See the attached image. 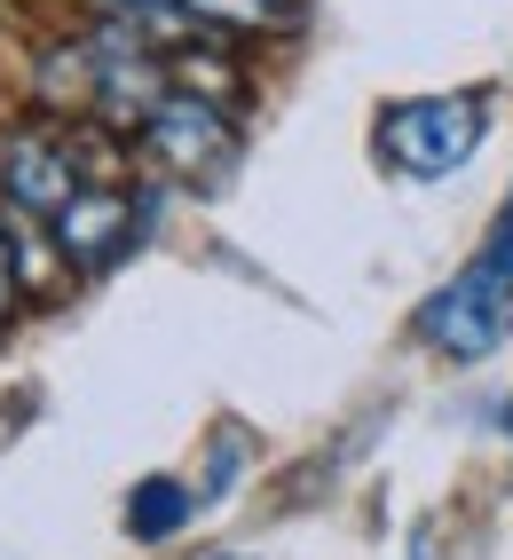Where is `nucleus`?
Returning <instances> with one entry per match:
<instances>
[{"label":"nucleus","mask_w":513,"mask_h":560,"mask_svg":"<svg viewBox=\"0 0 513 560\" xmlns=\"http://www.w3.org/2000/svg\"><path fill=\"white\" fill-rule=\"evenodd\" d=\"M419 340L451 363H482L513 340V190L490 221V237L474 245V260L419 308Z\"/></svg>","instance_id":"nucleus-1"},{"label":"nucleus","mask_w":513,"mask_h":560,"mask_svg":"<svg viewBox=\"0 0 513 560\" xmlns=\"http://www.w3.org/2000/svg\"><path fill=\"white\" fill-rule=\"evenodd\" d=\"M498 103L490 88H443V95H403L372 119V151L403 182H451L474 151L490 142Z\"/></svg>","instance_id":"nucleus-2"},{"label":"nucleus","mask_w":513,"mask_h":560,"mask_svg":"<svg viewBox=\"0 0 513 560\" xmlns=\"http://www.w3.org/2000/svg\"><path fill=\"white\" fill-rule=\"evenodd\" d=\"M142 159L166 182H182V190H222L230 166H237V127L213 95L166 88V103L142 119Z\"/></svg>","instance_id":"nucleus-3"},{"label":"nucleus","mask_w":513,"mask_h":560,"mask_svg":"<svg viewBox=\"0 0 513 560\" xmlns=\"http://www.w3.org/2000/svg\"><path fill=\"white\" fill-rule=\"evenodd\" d=\"M142 198L119 190V182H80L56 213H48V237L63 253V269L71 277H103V269H119V260L142 245Z\"/></svg>","instance_id":"nucleus-4"},{"label":"nucleus","mask_w":513,"mask_h":560,"mask_svg":"<svg viewBox=\"0 0 513 560\" xmlns=\"http://www.w3.org/2000/svg\"><path fill=\"white\" fill-rule=\"evenodd\" d=\"M71 190H80V142H71L63 127L32 119V127L0 135V198H9V213L48 221Z\"/></svg>","instance_id":"nucleus-5"},{"label":"nucleus","mask_w":513,"mask_h":560,"mask_svg":"<svg viewBox=\"0 0 513 560\" xmlns=\"http://www.w3.org/2000/svg\"><path fill=\"white\" fill-rule=\"evenodd\" d=\"M190 513H198V490H182L174 474H151V481L127 490V537L135 545H166V537H182Z\"/></svg>","instance_id":"nucleus-6"},{"label":"nucleus","mask_w":513,"mask_h":560,"mask_svg":"<svg viewBox=\"0 0 513 560\" xmlns=\"http://www.w3.org/2000/svg\"><path fill=\"white\" fill-rule=\"evenodd\" d=\"M16 308H24V284H16V253H9V230H0V331L16 324Z\"/></svg>","instance_id":"nucleus-7"},{"label":"nucleus","mask_w":513,"mask_h":560,"mask_svg":"<svg viewBox=\"0 0 513 560\" xmlns=\"http://www.w3.org/2000/svg\"><path fill=\"white\" fill-rule=\"evenodd\" d=\"M505 434H513V402H505Z\"/></svg>","instance_id":"nucleus-8"},{"label":"nucleus","mask_w":513,"mask_h":560,"mask_svg":"<svg viewBox=\"0 0 513 560\" xmlns=\"http://www.w3.org/2000/svg\"><path fill=\"white\" fill-rule=\"evenodd\" d=\"M213 560H245V552H213Z\"/></svg>","instance_id":"nucleus-9"}]
</instances>
